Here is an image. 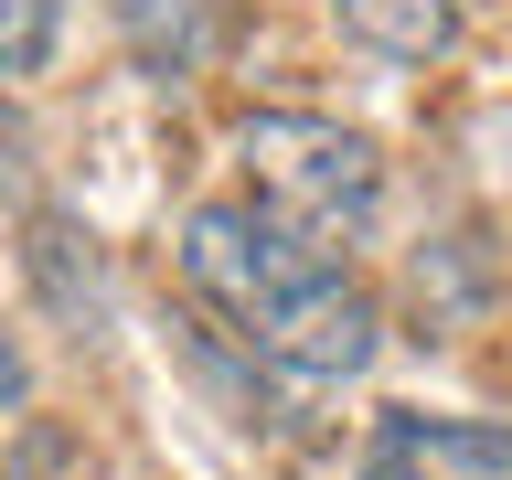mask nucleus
<instances>
[{
  "label": "nucleus",
  "instance_id": "obj_2",
  "mask_svg": "<svg viewBox=\"0 0 512 480\" xmlns=\"http://www.w3.org/2000/svg\"><path fill=\"white\" fill-rule=\"evenodd\" d=\"M246 171H256V214H278L299 246H352L384 214V160L374 139H352L331 118H256L246 128Z\"/></svg>",
  "mask_w": 512,
  "mask_h": 480
},
{
  "label": "nucleus",
  "instance_id": "obj_5",
  "mask_svg": "<svg viewBox=\"0 0 512 480\" xmlns=\"http://www.w3.org/2000/svg\"><path fill=\"white\" fill-rule=\"evenodd\" d=\"M32 203V128H22V107L0 96V214H22Z\"/></svg>",
  "mask_w": 512,
  "mask_h": 480
},
{
  "label": "nucleus",
  "instance_id": "obj_4",
  "mask_svg": "<svg viewBox=\"0 0 512 480\" xmlns=\"http://www.w3.org/2000/svg\"><path fill=\"white\" fill-rule=\"evenodd\" d=\"M54 54V0H0V75H32Z\"/></svg>",
  "mask_w": 512,
  "mask_h": 480
},
{
  "label": "nucleus",
  "instance_id": "obj_1",
  "mask_svg": "<svg viewBox=\"0 0 512 480\" xmlns=\"http://www.w3.org/2000/svg\"><path fill=\"white\" fill-rule=\"evenodd\" d=\"M182 267L267 363H288V374H363V363H374V331H384L374 299L342 278V256L299 246L278 214H256V203H203V214L182 224Z\"/></svg>",
  "mask_w": 512,
  "mask_h": 480
},
{
  "label": "nucleus",
  "instance_id": "obj_3",
  "mask_svg": "<svg viewBox=\"0 0 512 480\" xmlns=\"http://www.w3.org/2000/svg\"><path fill=\"white\" fill-rule=\"evenodd\" d=\"M342 22L363 32L374 54H395V64H427V54H448L459 11H448V0H342Z\"/></svg>",
  "mask_w": 512,
  "mask_h": 480
},
{
  "label": "nucleus",
  "instance_id": "obj_6",
  "mask_svg": "<svg viewBox=\"0 0 512 480\" xmlns=\"http://www.w3.org/2000/svg\"><path fill=\"white\" fill-rule=\"evenodd\" d=\"M11 416H22V352L0 342V427H11Z\"/></svg>",
  "mask_w": 512,
  "mask_h": 480
}]
</instances>
